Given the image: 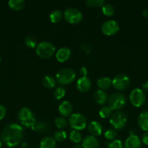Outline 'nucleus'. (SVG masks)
I'll list each match as a JSON object with an SVG mask.
<instances>
[{"label": "nucleus", "mask_w": 148, "mask_h": 148, "mask_svg": "<svg viewBox=\"0 0 148 148\" xmlns=\"http://www.w3.org/2000/svg\"><path fill=\"white\" fill-rule=\"evenodd\" d=\"M23 135V129L17 124H10L3 129L0 139L8 147H13L20 144Z\"/></svg>", "instance_id": "1"}, {"label": "nucleus", "mask_w": 148, "mask_h": 148, "mask_svg": "<svg viewBox=\"0 0 148 148\" xmlns=\"http://www.w3.org/2000/svg\"><path fill=\"white\" fill-rule=\"evenodd\" d=\"M76 74L73 69L71 68L61 69L57 72L56 81L62 85H68L73 82L75 79Z\"/></svg>", "instance_id": "2"}, {"label": "nucleus", "mask_w": 148, "mask_h": 148, "mask_svg": "<svg viewBox=\"0 0 148 148\" xmlns=\"http://www.w3.org/2000/svg\"><path fill=\"white\" fill-rule=\"evenodd\" d=\"M55 46L49 41H41L36 47V53L41 59H48L55 52Z\"/></svg>", "instance_id": "3"}, {"label": "nucleus", "mask_w": 148, "mask_h": 148, "mask_svg": "<svg viewBox=\"0 0 148 148\" xmlns=\"http://www.w3.org/2000/svg\"><path fill=\"white\" fill-rule=\"evenodd\" d=\"M17 117L22 125L25 127H31L36 121L34 114L28 107H23L20 108L18 111Z\"/></svg>", "instance_id": "4"}, {"label": "nucleus", "mask_w": 148, "mask_h": 148, "mask_svg": "<svg viewBox=\"0 0 148 148\" xmlns=\"http://www.w3.org/2000/svg\"><path fill=\"white\" fill-rule=\"evenodd\" d=\"M70 127L74 130L80 131L86 128L87 125V119L85 116L80 113L71 114L68 120Z\"/></svg>", "instance_id": "5"}, {"label": "nucleus", "mask_w": 148, "mask_h": 148, "mask_svg": "<svg viewBox=\"0 0 148 148\" xmlns=\"http://www.w3.org/2000/svg\"><path fill=\"white\" fill-rule=\"evenodd\" d=\"M110 124L115 130H120L125 127L127 123L126 114L120 111H115L110 117Z\"/></svg>", "instance_id": "6"}, {"label": "nucleus", "mask_w": 148, "mask_h": 148, "mask_svg": "<svg viewBox=\"0 0 148 148\" xmlns=\"http://www.w3.org/2000/svg\"><path fill=\"white\" fill-rule=\"evenodd\" d=\"M108 106L112 110H118L124 107L126 104V98L123 94L120 92L113 93L107 100Z\"/></svg>", "instance_id": "7"}, {"label": "nucleus", "mask_w": 148, "mask_h": 148, "mask_svg": "<svg viewBox=\"0 0 148 148\" xmlns=\"http://www.w3.org/2000/svg\"><path fill=\"white\" fill-rule=\"evenodd\" d=\"M63 17L65 20L71 24H78L82 20L83 14L79 10L74 7H68L64 11Z\"/></svg>", "instance_id": "8"}, {"label": "nucleus", "mask_w": 148, "mask_h": 148, "mask_svg": "<svg viewBox=\"0 0 148 148\" xmlns=\"http://www.w3.org/2000/svg\"><path fill=\"white\" fill-rule=\"evenodd\" d=\"M129 100L130 102L133 106L141 107L146 101V95L143 90L140 88H134L132 90L129 95Z\"/></svg>", "instance_id": "9"}, {"label": "nucleus", "mask_w": 148, "mask_h": 148, "mask_svg": "<svg viewBox=\"0 0 148 148\" xmlns=\"http://www.w3.org/2000/svg\"><path fill=\"white\" fill-rule=\"evenodd\" d=\"M112 85L118 90H124L127 89L131 84L130 78L126 74L117 75L113 78V79H112Z\"/></svg>", "instance_id": "10"}, {"label": "nucleus", "mask_w": 148, "mask_h": 148, "mask_svg": "<svg viewBox=\"0 0 148 148\" xmlns=\"http://www.w3.org/2000/svg\"><path fill=\"white\" fill-rule=\"evenodd\" d=\"M119 25L115 20H108L104 22L101 27V30L105 36H113L119 30Z\"/></svg>", "instance_id": "11"}, {"label": "nucleus", "mask_w": 148, "mask_h": 148, "mask_svg": "<svg viewBox=\"0 0 148 148\" xmlns=\"http://www.w3.org/2000/svg\"><path fill=\"white\" fill-rule=\"evenodd\" d=\"M141 146L142 141L136 134H130L129 137H128L125 141V148H140Z\"/></svg>", "instance_id": "12"}, {"label": "nucleus", "mask_w": 148, "mask_h": 148, "mask_svg": "<svg viewBox=\"0 0 148 148\" xmlns=\"http://www.w3.org/2000/svg\"><path fill=\"white\" fill-rule=\"evenodd\" d=\"M91 80L87 77H81L76 82L77 89L81 92H87L91 88Z\"/></svg>", "instance_id": "13"}, {"label": "nucleus", "mask_w": 148, "mask_h": 148, "mask_svg": "<svg viewBox=\"0 0 148 148\" xmlns=\"http://www.w3.org/2000/svg\"><path fill=\"white\" fill-rule=\"evenodd\" d=\"M58 111L59 114L64 117L70 116L72 114L73 106L71 103L68 101H63L58 107Z\"/></svg>", "instance_id": "14"}, {"label": "nucleus", "mask_w": 148, "mask_h": 148, "mask_svg": "<svg viewBox=\"0 0 148 148\" xmlns=\"http://www.w3.org/2000/svg\"><path fill=\"white\" fill-rule=\"evenodd\" d=\"M71 55V49L68 47L59 48L56 52V59L59 62H65L69 59Z\"/></svg>", "instance_id": "15"}, {"label": "nucleus", "mask_w": 148, "mask_h": 148, "mask_svg": "<svg viewBox=\"0 0 148 148\" xmlns=\"http://www.w3.org/2000/svg\"><path fill=\"white\" fill-rule=\"evenodd\" d=\"M88 130L91 136L98 137V136L101 135L102 132V127L98 121H92L89 124Z\"/></svg>", "instance_id": "16"}, {"label": "nucleus", "mask_w": 148, "mask_h": 148, "mask_svg": "<svg viewBox=\"0 0 148 148\" xmlns=\"http://www.w3.org/2000/svg\"><path fill=\"white\" fill-rule=\"evenodd\" d=\"M83 148H99L98 140L91 135L86 136L81 143Z\"/></svg>", "instance_id": "17"}, {"label": "nucleus", "mask_w": 148, "mask_h": 148, "mask_svg": "<svg viewBox=\"0 0 148 148\" xmlns=\"http://www.w3.org/2000/svg\"><path fill=\"white\" fill-rule=\"evenodd\" d=\"M138 124L143 131L148 132V111H142L138 117Z\"/></svg>", "instance_id": "18"}, {"label": "nucleus", "mask_w": 148, "mask_h": 148, "mask_svg": "<svg viewBox=\"0 0 148 148\" xmlns=\"http://www.w3.org/2000/svg\"><path fill=\"white\" fill-rule=\"evenodd\" d=\"M94 101L98 104H100V105L104 104L108 100L107 92L101 89H99L95 91L94 94Z\"/></svg>", "instance_id": "19"}, {"label": "nucleus", "mask_w": 148, "mask_h": 148, "mask_svg": "<svg viewBox=\"0 0 148 148\" xmlns=\"http://www.w3.org/2000/svg\"><path fill=\"white\" fill-rule=\"evenodd\" d=\"M56 141L53 137L47 136L41 139L39 144V148H55Z\"/></svg>", "instance_id": "20"}, {"label": "nucleus", "mask_w": 148, "mask_h": 148, "mask_svg": "<svg viewBox=\"0 0 148 148\" xmlns=\"http://www.w3.org/2000/svg\"><path fill=\"white\" fill-rule=\"evenodd\" d=\"M31 129L37 132L44 133L49 130V125L45 121H36L31 127Z\"/></svg>", "instance_id": "21"}, {"label": "nucleus", "mask_w": 148, "mask_h": 148, "mask_svg": "<svg viewBox=\"0 0 148 148\" xmlns=\"http://www.w3.org/2000/svg\"><path fill=\"white\" fill-rule=\"evenodd\" d=\"M112 84H113V81L110 77H103L97 81V86L100 88V89L103 90L108 89L111 86Z\"/></svg>", "instance_id": "22"}, {"label": "nucleus", "mask_w": 148, "mask_h": 148, "mask_svg": "<svg viewBox=\"0 0 148 148\" xmlns=\"http://www.w3.org/2000/svg\"><path fill=\"white\" fill-rule=\"evenodd\" d=\"M56 79L50 75H46V76L44 77L43 79H42L43 85L48 89H52L55 88L56 86Z\"/></svg>", "instance_id": "23"}, {"label": "nucleus", "mask_w": 148, "mask_h": 148, "mask_svg": "<svg viewBox=\"0 0 148 148\" xmlns=\"http://www.w3.org/2000/svg\"><path fill=\"white\" fill-rule=\"evenodd\" d=\"M9 7L14 10H20L24 7L26 2L24 0H10L8 1Z\"/></svg>", "instance_id": "24"}, {"label": "nucleus", "mask_w": 148, "mask_h": 148, "mask_svg": "<svg viewBox=\"0 0 148 148\" xmlns=\"http://www.w3.org/2000/svg\"><path fill=\"white\" fill-rule=\"evenodd\" d=\"M62 12L60 10H55L49 14V19L51 22L53 23H57L61 20L62 18Z\"/></svg>", "instance_id": "25"}, {"label": "nucleus", "mask_w": 148, "mask_h": 148, "mask_svg": "<svg viewBox=\"0 0 148 148\" xmlns=\"http://www.w3.org/2000/svg\"><path fill=\"white\" fill-rule=\"evenodd\" d=\"M102 12L105 16L110 17V16H113L115 14V8L112 4L104 3L102 6Z\"/></svg>", "instance_id": "26"}, {"label": "nucleus", "mask_w": 148, "mask_h": 148, "mask_svg": "<svg viewBox=\"0 0 148 148\" xmlns=\"http://www.w3.org/2000/svg\"><path fill=\"white\" fill-rule=\"evenodd\" d=\"M69 138L73 143H75V144H78V143H79L82 140V135H81L79 131L73 130L70 133Z\"/></svg>", "instance_id": "27"}, {"label": "nucleus", "mask_w": 148, "mask_h": 148, "mask_svg": "<svg viewBox=\"0 0 148 148\" xmlns=\"http://www.w3.org/2000/svg\"><path fill=\"white\" fill-rule=\"evenodd\" d=\"M113 110L108 106H103L99 111V115L102 119H107L111 116Z\"/></svg>", "instance_id": "28"}, {"label": "nucleus", "mask_w": 148, "mask_h": 148, "mask_svg": "<svg viewBox=\"0 0 148 148\" xmlns=\"http://www.w3.org/2000/svg\"><path fill=\"white\" fill-rule=\"evenodd\" d=\"M25 44L30 49H33L37 46V39L33 36H28L25 38Z\"/></svg>", "instance_id": "29"}, {"label": "nucleus", "mask_w": 148, "mask_h": 148, "mask_svg": "<svg viewBox=\"0 0 148 148\" xmlns=\"http://www.w3.org/2000/svg\"><path fill=\"white\" fill-rule=\"evenodd\" d=\"M55 124L58 129H64L68 125V121L62 116H59L55 119Z\"/></svg>", "instance_id": "30"}, {"label": "nucleus", "mask_w": 148, "mask_h": 148, "mask_svg": "<svg viewBox=\"0 0 148 148\" xmlns=\"http://www.w3.org/2000/svg\"><path fill=\"white\" fill-rule=\"evenodd\" d=\"M67 137V134L66 132L62 130H59L58 131H57L54 134V137L55 141L57 142H62L63 140H65Z\"/></svg>", "instance_id": "31"}, {"label": "nucleus", "mask_w": 148, "mask_h": 148, "mask_svg": "<svg viewBox=\"0 0 148 148\" xmlns=\"http://www.w3.org/2000/svg\"><path fill=\"white\" fill-rule=\"evenodd\" d=\"M104 136L107 140H114L118 136V132L114 129H109L104 132Z\"/></svg>", "instance_id": "32"}, {"label": "nucleus", "mask_w": 148, "mask_h": 148, "mask_svg": "<svg viewBox=\"0 0 148 148\" xmlns=\"http://www.w3.org/2000/svg\"><path fill=\"white\" fill-rule=\"evenodd\" d=\"M65 92H65V89L63 87H58V88H55V89L53 95L54 97H55L57 100H59L65 96Z\"/></svg>", "instance_id": "33"}, {"label": "nucleus", "mask_w": 148, "mask_h": 148, "mask_svg": "<svg viewBox=\"0 0 148 148\" xmlns=\"http://www.w3.org/2000/svg\"><path fill=\"white\" fill-rule=\"evenodd\" d=\"M86 4L88 7H102L104 4V0H86Z\"/></svg>", "instance_id": "34"}, {"label": "nucleus", "mask_w": 148, "mask_h": 148, "mask_svg": "<svg viewBox=\"0 0 148 148\" xmlns=\"http://www.w3.org/2000/svg\"><path fill=\"white\" fill-rule=\"evenodd\" d=\"M108 148H123V143L120 140H112L110 143H107Z\"/></svg>", "instance_id": "35"}, {"label": "nucleus", "mask_w": 148, "mask_h": 148, "mask_svg": "<svg viewBox=\"0 0 148 148\" xmlns=\"http://www.w3.org/2000/svg\"><path fill=\"white\" fill-rule=\"evenodd\" d=\"M81 49L84 53H89L91 51V46L86 43H84L81 45Z\"/></svg>", "instance_id": "36"}, {"label": "nucleus", "mask_w": 148, "mask_h": 148, "mask_svg": "<svg viewBox=\"0 0 148 148\" xmlns=\"http://www.w3.org/2000/svg\"><path fill=\"white\" fill-rule=\"evenodd\" d=\"M6 108L3 105L0 104V120H1L2 119L4 118L6 115Z\"/></svg>", "instance_id": "37"}, {"label": "nucleus", "mask_w": 148, "mask_h": 148, "mask_svg": "<svg viewBox=\"0 0 148 148\" xmlns=\"http://www.w3.org/2000/svg\"><path fill=\"white\" fill-rule=\"evenodd\" d=\"M142 142L146 145H148V132H145L142 137Z\"/></svg>", "instance_id": "38"}, {"label": "nucleus", "mask_w": 148, "mask_h": 148, "mask_svg": "<svg viewBox=\"0 0 148 148\" xmlns=\"http://www.w3.org/2000/svg\"><path fill=\"white\" fill-rule=\"evenodd\" d=\"M79 73H80V75H81V77H86L87 73H88L87 68L86 67V66H82V67L80 69Z\"/></svg>", "instance_id": "39"}, {"label": "nucleus", "mask_w": 148, "mask_h": 148, "mask_svg": "<svg viewBox=\"0 0 148 148\" xmlns=\"http://www.w3.org/2000/svg\"><path fill=\"white\" fill-rule=\"evenodd\" d=\"M142 88H143L145 91L148 92V80L145 81V82L142 84Z\"/></svg>", "instance_id": "40"}, {"label": "nucleus", "mask_w": 148, "mask_h": 148, "mask_svg": "<svg viewBox=\"0 0 148 148\" xmlns=\"http://www.w3.org/2000/svg\"><path fill=\"white\" fill-rule=\"evenodd\" d=\"M142 15L145 17L148 18V8L145 9V10H143V12H142Z\"/></svg>", "instance_id": "41"}, {"label": "nucleus", "mask_w": 148, "mask_h": 148, "mask_svg": "<svg viewBox=\"0 0 148 148\" xmlns=\"http://www.w3.org/2000/svg\"><path fill=\"white\" fill-rule=\"evenodd\" d=\"M21 147L22 148H27L28 147V143H26V142H22Z\"/></svg>", "instance_id": "42"}, {"label": "nucleus", "mask_w": 148, "mask_h": 148, "mask_svg": "<svg viewBox=\"0 0 148 148\" xmlns=\"http://www.w3.org/2000/svg\"><path fill=\"white\" fill-rule=\"evenodd\" d=\"M73 148H83V147H82V145H81V144H79V143H78V144L74 145Z\"/></svg>", "instance_id": "43"}, {"label": "nucleus", "mask_w": 148, "mask_h": 148, "mask_svg": "<svg viewBox=\"0 0 148 148\" xmlns=\"http://www.w3.org/2000/svg\"><path fill=\"white\" fill-rule=\"evenodd\" d=\"M0 148H1V142L0 141Z\"/></svg>", "instance_id": "44"}, {"label": "nucleus", "mask_w": 148, "mask_h": 148, "mask_svg": "<svg viewBox=\"0 0 148 148\" xmlns=\"http://www.w3.org/2000/svg\"><path fill=\"white\" fill-rule=\"evenodd\" d=\"M0 62H1V56H0Z\"/></svg>", "instance_id": "45"}, {"label": "nucleus", "mask_w": 148, "mask_h": 148, "mask_svg": "<svg viewBox=\"0 0 148 148\" xmlns=\"http://www.w3.org/2000/svg\"><path fill=\"white\" fill-rule=\"evenodd\" d=\"M147 104H148V101H147Z\"/></svg>", "instance_id": "46"}]
</instances>
